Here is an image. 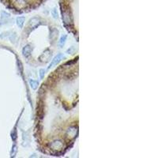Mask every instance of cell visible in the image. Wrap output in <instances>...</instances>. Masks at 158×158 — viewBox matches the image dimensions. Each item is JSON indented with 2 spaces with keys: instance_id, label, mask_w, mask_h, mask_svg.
<instances>
[{
  "instance_id": "cell-1",
  "label": "cell",
  "mask_w": 158,
  "mask_h": 158,
  "mask_svg": "<svg viewBox=\"0 0 158 158\" xmlns=\"http://www.w3.org/2000/svg\"><path fill=\"white\" fill-rule=\"evenodd\" d=\"M78 0H59L62 22L69 32H72L78 40Z\"/></svg>"
},
{
  "instance_id": "cell-2",
  "label": "cell",
  "mask_w": 158,
  "mask_h": 158,
  "mask_svg": "<svg viewBox=\"0 0 158 158\" xmlns=\"http://www.w3.org/2000/svg\"><path fill=\"white\" fill-rule=\"evenodd\" d=\"M46 0H0V2L16 14L29 12L39 7Z\"/></svg>"
},
{
  "instance_id": "cell-3",
  "label": "cell",
  "mask_w": 158,
  "mask_h": 158,
  "mask_svg": "<svg viewBox=\"0 0 158 158\" xmlns=\"http://www.w3.org/2000/svg\"><path fill=\"white\" fill-rule=\"evenodd\" d=\"M63 58V54H58L55 57L54 59H53V60H52V62H51L50 65H49V66H48V69H50L51 67H52L53 66H55V65L57 64V62H59L61 60V59Z\"/></svg>"
},
{
  "instance_id": "cell-4",
  "label": "cell",
  "mask_w": 158,
  "mask_h": 158,
  "mask_svg": "<svg viewBox=\"0 0 158 158\" xmlns=\"http://www.w3.org/2000/svg\"><path fill=\"white\" fill-rule=\"evenodd\" d=\"M31 53H32V48L29 45H26L24 48H23V50H22V54L25 57V58H29L30 55H31Z\"/></svg>"
},
{
  "instance_id": "cell-5",
  "label": "cell",
  "mask_w": 158,
  "mask_h": 158,
  "mask_svg": "<svg viewBox=\"0 0 158 158\" xmlns=\"http://www.w3.org/2000/svg\"><path fill=\"white\" fill-rule=\"evenodd\" d=\"M58 33H59V31L57 29H52V31H51V36H50V40H55L56 39H57V37H58Z\"/></svg>"
},
{
  "instance_id": "cell-6",
  "label": "cell",
  "mask_w": 158,
  "mask_h": 158,
  "mask_svg": "<svg viewBox=\"0 0 158 158\" xmlns=\"http://www.w3.org/2000/svg\"><path fill=\"white\" fill-rule=\"evenodd\" d=\"M25 22V17H18V18H17V24H18V25L19 26L20 28L23 27Z\"/></svg>"
},
{
  "instance_id": "cell-7",
  "label": "cell",
  "mask_w": 158,
  "mask_h": 158,
  "mask_svg": "<svg viewBox=\"0 0 158 158\" xmlns=\"http://www.w3.org/2000/svg\"><path fill=\"white\" fill-rule=\"evenodd\" d=\"M29 83L30 85H31V86H32V88L33 89H36L38 88V86H39V82H37V81H35V80H30L29 81Z\"/></svg>"
},
{
  "instance_id": "cell-8",
  "label": "cell",
  "mask_w": 158,
  "mask_h": 158,
  "mask_svg": "<svg viewBox=\"0 0 158 158\" xmlns=\"http://www.w3.org/2000/svg\"><path fill=\"white\" fill-rule=\"evenodd\" d=\"M66 35H63V36H61V38H60V41L59 43V44L60 47H62L63 45H64L65 42H66Z\"/></svg>"
},
{
  "instance_id": "cell-9",
  "label": "cell",
  "mask_w": 158,
  "mask_h": 158,
  "mask_svg": "<svg viewBox=\"0 0 158 158\" xmlns=\"http://www.w3.org/2000/svg\"><path fill=\"white\" fill-rule=\"evenodd\" d=\"M17 136H18V133H17V130H16V128H14V131H13V133H12V139L14 141V142L16 141Z\"/></svg>"
},
{
  "instance_id": "cell-10",
  "label": "cell",
  "mask_w": 158,
  "mask_h": 158,
  "mask_svg": "<svg viewBox=\"0 0 158 158\" xmlns=\"http://www.w3.org/2000/svg\"><path fill=\"white\" fill-rule=\"evenodd\" d=\"M44 74H45V70L44 69H40V78L41 79L44 78Z\"/></svg>"
},
{
  "instance_id": "cell-11",
  "label": "cell",
  "mask_w": 158,
  "mask_h": 158,
  "mask_svg": "<svg viewBox=\"0 0 158 158\" xmlns=\"http://www.w3.org/2000/svg\"><path fill=\"white\" fill-rule=\"evenodd\" d=\"M13 150H14V152L12 151V156H15V154H16V152H17V146H16V145H14V147H13Z\"/></svg>"
},
{
  "instance_id": "cell-12",
  "label": "cell",
  "mask_w": 158,
  "mask_h": 158,
  "mask_svg": "<svg viewBox=\"0 0 158 158\" xmlns=\"http://www.w3.org/2000/svg\"><path fill=\"white\" fill-rule=\"evenodd\" d=\"M52 14H53V17H54L55 18H57V12H56V10H53V11H52Z\"/></svg>"
}]
</instances>
